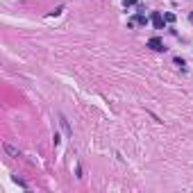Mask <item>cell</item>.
Instances as JSON below:
<instances>
[{
	"mask_svg": "<svg viewBox=\"0 0 193 193\" xmlns=\"http://www.w3.org/2000/svg\"><path fill=\"white\" fill-rule=\"evenodd\" d=\"M148 48H152V50H157V52H164V50H166V48H164V41H161L159 36L148 39Z\"/></svg>",
	"mask_w": 193,
	"mask_h": 193,
	"instance_id": "cell-1",
	"label": "cell"
},
{
	"mask_svg": "<svg viewBox=\"0 0 193 193\" xmlns=\"http://www.w3.org/2000/svg\"><path fill=\"white\" fill-rule=\"evenodd\" d=\"M152 23H155V27H157V30H161V27H164V23H166V18L161 16L159 11H155V14H152Z\"/></svg>",
	"mask_w": 193,
	"mask_h": 193,
	"instance_id": "cell-2",
	"label": "cell"
},
{
	"mask_svg": "<svg viewBox=\"0 0 193 193\" xmlns=\"http://www.w3.org/2000/svg\"><path fill=\"white\" fill-rule=\"evenodd\" d=\"M59 123H62V127H64L66 134H70V127H68V123H66V118H64V116H59Z\"/></svg>",
	"mask_w": 193,
	"mask_h": 193,
	"instance_id": "cell-3",
	"label": "cell"
},
{
	"mask_svg": "<svg viewBox=\"0 0 193 193\" xmlns=\"http://www.w3.org/2000/svg\"><path fill=\"white\" fill-rule=\"evenodd\" d=\"M136 23H139V25H145V23H148V16L139 14V16H136Z\"/></svg>",
	"mask_w": 193,
	"mask_h": 193,
	"instance_id": "cell-4",
	"label": "cell"
},
{
	"mask_svg": "<svg viewBox=\"0 0 193 193\" xmlns=\"http://www.w3.org/2000/svg\"><path fill=\"white\" fill-rule=\"evenodd\" d=\"M164 18H166V23H175V14H170V11L164 14Z\"/></svg>",
	"mask_w": 193,
	"mask_h": 193,
	"instance_id": "cell-5",
	"label": "cell"
},
{
	"mask_svg": "<svg viewBox=\"0 0 193 193\" xmlns=\"http://www.w3.org/2000/svg\"><path fill=\"white\" fill-rule=\"evenodd\" d=\"M136 2H139V0H125V2H123V5H125V7H134V5H136Z\"/></svg>",
	"mask_w": 193,
	"mask_h": 193,
	"instance_id": "cell-6",
	"label": "cell"
}]
</instances>
